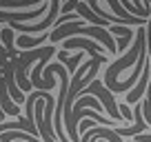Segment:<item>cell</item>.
Segmentation results:
<instances>
[{"mask_svg":"<svg viewBox=\"0 0 151 142\" xmlns=\"http://www.w3.org/2000/svg\"><path fill=\"white\" fill-rule=\"evenodd\" d=\"M49 69L56 71L58 76H60V95H58V102H56V122H53V129H56L58 138H60L62 142H67V136H65V131H62V122H60V118H62V107H65L67 93H69V91H67V89H69V85H67V71L62 69L60 62H56V65H49Z\"/></svg>","mask_w":151,"mask_h":142,"instance_id":"cell-1","label":"cell"},{"mask_svg":"<svg viewBox=\"0 0 151 142\" xmlns=\"http://www.w3.org/2000/svg\"><path fill=\"white\" fill-rule=\"evenodd\" d=\"M58 9H60V2L58 0H51L49 2V16L45 20H40V22L36 24H22V22H9V29L14 31V29H18V31H24V33H42L45 29H49L53 24V20H56V14Z\"/></svg>","mask_w":151,"mask_h":142,"instance_id":"cell-2","label":"cell"},{"mask_svg":"<svg viewBox=\"0 0 151 142\" xmlns=\"http://www.w3.org/2000/svg\"><path fill=\"white\" fill-rule=\"evenodd\" d=\"M49 11V0L40 2L33 11H0V22H20V20H33Z\"/></svg>","mask_w":151,"mask_h":142,"instance_id":"cell-3","label":"cell"},{"mask_svg":"<svg viewBox=\"0 0 151 142\" xmlns=\"http://www.w3.org/2000/svg\"><path fill=\"white\" fill-rule=\"evenodd\" d=\"M0 104H2V109H5L9 115H16V118H20V109L9 100V91H7L5 80H0Z\"/></svg>","mask_w":151,"mask_h":142,"instance_id":"cell-4","label":"cell"},{"mask_svg":"<svg viewBox=\"0 0 151 142\" xmlns=\"http://www.w3.org/2000/svg\"><path fill=\"white\" fill-rule=\"evenodd\" d=\"M73 47H85L89 53H96L102 44L91 42V40H87V38H69V40H65V51H67V49H73ZM102 49H104V47H102Z\"/></svg>","mask_w":151,"mask_h":142,"instance_id":"cell-5","label":"cell"},{"mask_svg":"<svg viewBox=\"0 0 151 142\" xmlns=\"http://www.w3.org/2000/svg\"><path fill=\"white\" fill-rule=\"evenodd\" d=\"M111 33H116V36H122V38H120V42H118V44H120V49H118L120 53H122L127 47H131V44H133V33L129 31L127 27H111Z\"/></svg>","mask_w":151,"mask_h":142,"instance_id":"cell-6","label":"cell"},{"mask_svg":"<svg viewBox=\"0 0 151 142\" xmlns=\"http://www.w3.org/2000/svg\"><path fill=\"white\" fill-rule=\"evenodd\" d=\"M47 38H49V33H42V36H36V38H29V36H18L16 44H18L20 49H27V47H38V44H40V42H45Z\"/></svg>","mask_w":151,"mask_h":142,"instance_id":"cell-7","label":"cell"},{"mask_svg":"<svg viewBox=\"0 0 151 142\" xmlns=\"http://www.w3.org/2000/svg\"><path fill=\"white\" fill-rule=\"evenodd\" d=\"M147 71H149V67H145V69H142V78H140V85L136 87V89L133 91H129V102H138V98H140L142 93H145V87H147V78H149V73H147Z\"/></svg>","mask_w":151,"mask_h":142,"instance_id":"cell-8","label":"cell"},{"mask_svg":"<svg viewBox=\"0 0 151 142\" xmlns=\"http://www.w3.org/2000/svg\"><path fill=\"white\" fill-rule=\"evenodd\" d=\"M38 5V0H0V9H24Z\"/></svg>","mask_w":151,"mask_h":142,"instance_id":"cell-9","label":"cell"},{"mask_svg":"<svg viewBox=\"0 0 151 142\" xmlns=\"http://www.w3.org/2000/svg\"><path fill=\"white\" fill-rule=\"evenodd\" d=\"M0 38H2L5 49L9 51V58H11V62H14V60H16V51H14V31H11L9 27L2 29V31H0Z\"/></svg>","mask_w":151,"mask_h":142,"instance_id":"cell-10","label":"cell"},{"mask_svg":"<svg viewBox=\"0 0 151 142\" xmlns=\"http://www.w3.org/2000/svg\"><path fill=\"white\" fill-rule=\"evenodd\" d=\"M149 95H147V102H145V115H147V124L151 127V82H149Z\"/></svg>","mask_w":151,"mask_h":142,"instance_id":"cell-11","label":"cell"},{"mask_svg":"<svg viewBox=\"0 0 151 142\" xmlns=\"http://www.w3.org/2000/svg\"><path fill=\"white\" fill-rule=\"evenodd\" d=\"M120 115L124 118V122H129V118H131V115H129V109H127V104H120Z\"/></svg>","mask_w":151,"mask_h":142,"instance_id":"cell-12","label":"cell"}]
</instances>
